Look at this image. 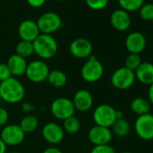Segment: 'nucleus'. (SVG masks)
<instances>
[{"label": "nucleus", "mask_w": 153, "mask_h": 153, "mask_svg": "<svg viewBox=\"0 0 153 153\" xmlns=\"http://www.w3.org/2000/svg\"><path fill=\"white\" fill-rule=\"evenodd\" d=\"M25 97V88L23 83L17 79H10L0 82V98L8 104H18Z\"/></svg>", "instance_id": "1"}, {"label": "nucleus", "mask_w": 153, "mask_h": 153, "mask_svg": "<svg viewBox=\"0 0 153 153\" xmlns=\"http://www.w3.org/2000/svg\"><path fill=\"white\" fill-rule=\"evenodd\" d=\"M34 53L42 59H52L58 51L57 41L50 34L41 33L33 42Z\"/></svg>", "instance_id": "2"}, {"label": "nucleus", "mask_w": 153, "mask_h": 153, "mask_svg": "<svg viewBox=\"0 0 153 153\" xmlns=\"http://www.w3.org/2000/svg\"><path fill=\"white\" fill-rule=\"evenodd\" d=\"M104 71L105 68L103 64L95 56H90L83 64L80 74L84 81L88 83H96L102 79Z\"/></svg>", "instance_id": "3"}, {"label": "nucleus", "mask_w": 153, "mask_h": 153, "mask_svg": "<svg viewBox=\"0 0 153 153\" xmlns=\"http://www.w3.org/2000/svg\"><path fill=\"white\" fill-rule=\"evenodd\" d=\"M50 68L42 59L33 60L27 64L25 76L28 80L33 83H42L47 80Z\"/></svg>", "instance_id": "4"}, {"label": "nucleus", "mask_w": 153, "mask_h": 153, "mask_svg": "<svg viewBox=\"0 0 153 153\" xmlns=\"http://www.w3.org/2000/svg\"><path fill=\"white\" fill-rule=\"evenodd\" d=\"M116 111L114 107L107 104H102L97 106L93 113V120L96 125L111 128L117 120Z\"/></svg>", "instance_id": "5"}, {"label": "nucleus", "mask_w": 153, "mask_h": 153, "mask_svg": "<svg viewBox=\"0 0 153 153\" xmlns=\"http://www.w3.org/2000/svg\"><path fill=\"white\" fill-rule=\"evenodd\" d=\"M135 80L134 72L125 67L117 68L111 76V84L118 90H126L131 88Z\"/></svg>", "instance_id": "6"}, {"label": "nucleus", "mask_w": 153, "mask_h": 153, "mask_svg": "<svg viewBox=\"0 0 153 153\" xmlns=\"http://www.w3.org/2000/svg\"><path fill=\"white\" fill-rule=\"evenodd\" d=\"M36 24L41 33L51 35L60 29L62 21L57 13L46 12L38 18Z\"/></svg>", "instance_id": "7"}, {"label": "nucleus", "mask_w": 153, "mask_h": 153, "mask_svg": "<svg viewBox=\"0 0 153 153\" xmlns=\"http://www.w3.org/2000/svg\"><path fill=\"white\" fill-rule=\"evenodd\" d=\"M76 110L72 100L67 97H58L52 101L51 105V113L58 120L64 121L73 116Z\"/></svg>", "instance_id": "8"}, {"label": "nucleus", "mask_w": 153, "mask_h": 153, "mask_svg": "<svg viewBox=\"0 0 153 153\" xmlns=\"http://www.w3.org/2000/svg\"><path fill=\"white\" fill-rule=\"evenodd\" d=\"M134 131L143 140H153V114L149 113L138 116L134 123Z\"/></svg>", "instance_id": "9"}, {"label": "nucleus", "mask_w": 153, "mask_h": 153, "mask_svg": "<svg viewBox=\"0 0 153 153\" xmlns=\"http://www.w3.org/2000/svg\"><path fill=\"white\" fill-rule=\"evenodd\" d=\"M0 138L7 146H17L24 141L25 133L19 124H7L1 131Z\"/></svg>", "instance_id": "10"}, {"label": "nucleus", "mask_w": 153, "mask_h": 153, "mask_svg": "<svg viewBox=\"0 0 153 153\" xmlns=\"http://www.w3.org/2000/svg\"><path fill=\"white\" fill-rule=\"evenodd\" d=\"M69 52L76 59H88L92 56L93 45L86 38L75 39L69 44Z\"/></svg>", "instance_id": "11"}, {"label": "nucleus", "mask_w": 153, "mask_h": 153, "mask_svg": "<svg viewBox=\"0 0 153 153\" xmlns=\"http://www.w3.org/2000/svg\"><path fill=\"white\" fill-rule=\"evenodd\" d=\"M42 138L50 144H59L64 139L65 131L59 123L50 122L47 123L42 129Z\"/></svg>", "instance_id": "12"}, {"label": "nucleus", "mask_w": 153, "mask_h": 153, "mask_svg": "<svg viewBox=\"0 0 153 153\" xmlns=\"http://www.w3.org/2000/svg\"><path fill=\"white\" fill-rule=\"evenodd\" d=\"M89 141L95 146L109 144L113 138V133L110 128L95 125L91 127L88 132Z\"/></svg>", "instance_id": "13"}, {"label": "nucleus", "mask_w": 153, "mask_h": 153, "mask_svg": "<svg viewBox=\"0 0 153 153\" xmlns=\"http://www.w3.org/2000/svg\"><path fill=\"white\" fill-rule=\"evenodd\" d=\"M75 110L79 112H88L89 111L94 104V98L92 94L87 89H79L74 94L72 99Z\"/></svg>", "instance_id": "14"}, {"label": "nucleus", "mask_w": 153, "mask_h": 153, "mask_svg": "<svg viewBox=\"0 0 153 153\" xmlns=\"http://www.w3.org/2000/svg\"><path fill=\"white\" fill-rule=\"evenodd\" d=\"M18 34L22 41L33 42L41 33L35 21L26 19L20 23L18 26Z\"/></svg>", "instance_id": "15"}, {"label": "nucleus", "mask_w": 153, "mask_h": 153, "mask_svg": "<svg viewBox=\"0 0 153 153\" xmlns=\"http://www.w3.org/2000/svg\"><path fill=\"white\" fill-rule=\"evenodd\" d=\"M146 47V38L140 32L129 33L125 39V48L130 53L140 54Z\"/></svg>", "instance_id": "16"}, {"label": "nucleus", "mask_w": 153, "mask_h": 153, "mask_svg": "<svg viewBox=\"0 0 153 153\" xmlns=\"http://www.w3.org/2000/svg\"><path fill=\"white\" fill-rule=\"evenodd\" d=\"M110 23L112 26L119 32H124L131 26V17L128 12L123 9L114 11L110 16Z\"/></svg>", "instance_id": "17"}, {"label": "nucleus", "mask_w": 153, "mask_h": 153, "mask_svg": "<svg viewBox=\"0 0 153 153\" xmlns=\"http://www.w3.org/2000/svg\"><path fill=\"white\" fill-rule=\"evenodd\" d=\"M135 79L140 83L149 86L153 83V64L150 62H141L134 71Z\"/></svg>", "instance_id": "18"}, {"label": "nucleus", "mask_w": 153, "mask_h": 153, "mask_svg": "<svg viewBox=\"0 0 153 153\" xmlns=\"http://www.w3.org/2000/svg\"><path fill=\"white\" fill-rule=\"evenodd\" d=\"M27 64L28 63L26 59L17 54L11 55L7 61V65L11 72L12 76H20L25 75Z\"/></svg>", "instance_id": "19"}, {"label": "nucleus", "mask_w": 153, "mask_h": 153, "mask_svg": "<svg viewBox=\"0 0 153 153\" xmlns=\"http://www.w3.org/2000/svg\"><path fill=\"white\" fill-rule=\"evenodd\" d=\"M46 81H48V83L55 88H61L67 84L68 78L66 73L62 70L53 69L50 70Z\"/></svg>", "instance_id": "20"}, {"label": "nucleus", "mask_w": 153, "mask_h": 153, "mask_svg": "<svg viewBox=\"0 0 153 153\" xmlns=\"http://www.w3.org/2000/svg\"><path fill=\"white\" fill-rule=\"evenodd\" d=\"M111 131L118 138H125L131 131V124L123 117L117 119L111 126Z\"/></svg>", "instance_id": "21"}, {"label": "nucleus", "mask_w": 153, "mask_h": 153, "mask_svg": "<svg viewBox=\"0 0 153 153\" xmlns=\"http://www.w3.org/2000/svg\"><path fill=\"white\" fill-rule=\"evenodd\" d=\"M150 104L149 100L144 97H135L131 100L130 107L132 113L137 114L138 116L149 114L150 111Z\"/></svg>", "instance_id": "22"}, {"label": "nucleus", "mask_w": 153, "mask_h": 153, "mask_svg": "<svg viewBox=\"0 0 153 153\" xmlns=\"http://www.w3.org/2000/svg\"><path fill=\"white\" fill-rule=\"evenodd\" d=\"M39 125V121L36 116L33 114H27L22 118L20 121L19 126L24 131L25 133L33 132Z\"/></svg>", "instance_id": "23"}, {"label": "nucleus", "mask_w": 153, "mask_h": 153, "mask_svg": "<svg viewBox=\"0 0 153 153\" xmlns=\"http://www.w3.org/2000/svg\"><path fill=\"white\" fill-rule=\"evenodd\" d=\"M62 128L65 132L69 134H75L79 132L81 128V122L76 116H70L63 121Z\"/></svg>", "instance_id": "24"}, {"label": "nucleus", "mask_w": 153, "mask_h": 153, "mask_svg": "<svg viewBox=\"0 0 153 153\" xmlns=\"http://www.w3.org/2000/svg\"><path fill=\"white\" fill-rule=\"evenodd\" d=\"M34 53L33 44L31 42L26 41H20L16 46V54L19 55L24 59H27L31 57Z\"/></svg>", "instance_id": "25"}, {"label": "nucleus", "mask_w": 153, "mask_h": 153, "mask_svg": "<svg viewBox=\"0 0 153 153\" xmlns=\"http://www.w3.org/2000/svg\"><path fill=\"white\" fill-rule=\"evenodd\" d=\"M117 2L122 7L121 9L126 12H134L140 10L144 4V0H118Z\"/></svg>", "instance_id": "26"}, {"label": "nucleus", "mask_w": 153, "mask_h": 153, "mask_svg": "<svg viewBox=\"0 0 153 153\" xmlns=\"http://www.w3.org/2000/svg\"><path fill=\"white\" fill-rule=\"evenodd\" d=\"M141 62L142 61H141V58H140V54L130 53L125 59L124 67L134 72L139 68V66L141 64Z\"/></svg>", "instance_id": "27"}, {"label": "nucleus", "mask_w": 153, "mask_h": 153, "mask_svg": "<svg viewBox=\"0 0 153 153\" xmlns=\"http://www.w3.org/2000/svg\"><path fill=\"white\" fill-rule=\"evenodd\" d=\"M139 11L140 17L144 21L153 22V4H143Z\"/></svg>", "instance_id": "28"}, {"label": "nucleus", "mask_w": 153, "mask_h": 153, "mask_svg": "<svg viewBox=\"0 0 153 153\" xmlns=\"http://www.w3.org/2000/svg\"><path fill=\"white\" fill-rule=\"evenodd\" d=\"M87 6L92 10H102L105 8L110 0H85Z\"/></svg>", "instance_id": "29"}, {"label": "nucleus", "mask_w": 153, "mask_h": 153, "mask_svg": "<svg viewBox=\"0 0 153 153\" xmlns=\"http://www.w3.org/2000/svg\"><path fill=\"white\" fill-rule=\"evenodd\" d=\"M90 153H116L114 149L109 144L106 145H98L94 146Z\"/></svg>", "instance_id": "30"}, {"label": "nucleus", "mask_w": 153, "mask_h": 153, "mask_svg": "<svg viewBox=\"0 0 153 153\" xmlns=\"http://www.w3.org/2000/svg\"><path fill=\"white\" fill-rule=\"evenodd\" d=\"M12 76L7 63H0V82L5 81Z\"/></svg>", "instance_id": "31"}, {"label": "nucleus", "mask_w": 153, "mask_h": 153, "mask_svg": "<svg viewBox=\"0 0 153 153\" xmlns=\"http://www.w3.org/2000/svg\"><path fill=\"white\" fill-rule=\"evenodd\" d=\"M8 120H9V114H8V112L5 108L0 106V126L7 125Z\"/></svg>", "instance_id": "32"}, {"label": "nucleus", "mask_w": 153, "mask_h": 153, "mask_svg": "<svg viewBox=\"0 0 153 153\" xmlns=\"http://www.w3.org/2000/svg\"><path fill=\"white\" fill-rule=\"evenodd\" d=\"M26 2H27V4L31 7L40 8V7H42L45 4L46 0H26Z\"/></svg>", "instance_id": "33"}, {"label": "nucleus", "mask_w": 153, "mask_h": 153, "mask_svg": "<svg viewBox=\"0 0 153 153\" xmlns=\"http://www.w3.org/2000/svg\"><path fill=\"white\" fill-rule=\"evenodd\" d=\"M42 153H62L61 149H59V148L57 147H54V146H51L47 149H45Z\"/></svg>", "instance_id": "34"}, {"label": "nucleus", "mask_w": 153, "mask_h": 153, "mask_svg": "<svg viewBox=\"0 0 153 153\" xmlns=\"http://www.w3.org/2000/svg\"><path fill=\"white\" fill-rule=\"evenodd\" d=\"M22 108H23L24 112L28 113L29 114H30V113H31V112H33V111L34 110V107H33L30 103H25V104H23Z\"/></svg>", "instance_id": "35"}, {"label": "nucleus", "mask_w": 153, "mask_h": 153, "mask_svg": "<svg viewBox=\"0 0 153 153\" xmlns=\"http://www.w3.org/2000/svg\"><path fill=\"white\" fill-rule=\"evenodd\" d=\"M148 97H149V104L153 105V83L149 86Z\"/></svg>", "instance_id": "36"}, {"label": "nucleus", "mask_w": 153, "mask_h": 153, "mask_svg": "<svg viewBox=\"0 0 153 153\" xmlns=\"http://www.w3.org/2000/svg\"><path fill=\"white\" fill-rule=\"evenodd\" d=\"M7 146L5 144V142L0 138V153H7Z\"/></svg>", "instance_id": "37"}, {"label": "nucleus", "mask_w": 153, "mask_h": 153, "mask_svg": "<svg viewBox=\"0 0 153 153\" xmlns=\"http://www.w3.org/2000/svg\"><path fill=\"white\" fill-rule=\"evenodd\" d=\"M121 153H133V152H131V151H123V152H121Z\"/></svg>", "instance_id": "38"}, {"label": "nucleus", "mask_w": 153, "mask_h": 153, "mask_svg": "<svg viewBox=\"0 0 153 153\" xmlns=\"http://www.w3.org/2000/svg\"><path fill=\"white\" fill-rule=\"evenodd\" d=\"M8 153H19V152H16V151H13V152H8Z\"/></svg>", "instance_id": "39"}, {"label": "nucleus", "mask_w": 153, "mask_h": 153, "mask_svg": "<svg viewBox=\"0 0 153 153\" xmlns=\"http://www.w3.org/2000/svg\"><path fill=\"white\" fill-rule=\"evenodd\" d=\"M110 1H118V0H110Z\"/></svg>", "instance_id": "40"}, {"label": "nucleus", "mask_w": 153, "mask_h": 153, "mask_svg": "<svg viewBox=\"0 0 153 153\" xmlns=\"http://www.w3.org/2000/svg\"><path fill=\"white\" fill-rule=\"evenodd\" d=\"M0 101H1V98H0Z\"/></svg>", "instance_id": "41"}]
</instances>
